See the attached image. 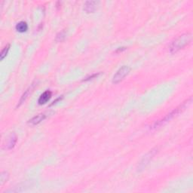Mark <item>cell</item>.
<instances>
[{"mask_svg":"<svg viewBox=\"0 0 193 193\" xmlns=\"http://www.w3.org/2000/svg\"><path fill=\"white\" fill-rule=\"evenodd\" d=\"M130 68L128 66H122L119 68L118 71L115 73L113 78V82L114 84H118L124 79L130 73Z\"/></svg>","mask_w":193,"mask_h":193,"instance_id":"cell-3","label":"cell"},{"mask_svg":"<svg viewBox=\"0 0 193 193\" xmlns=\"http://www.w3.org/2000/svg\"><path fill=\"white\" fill-rule=\"evenodd\" d=\"M9 48H10V45H7L3 49V51H1V54H0V59H1V60H3V59L6 57V55L9 51Z\"/></svg>","mask_w":193,"mask_h":193,"instance_id":"cell-12","label":"cell"},{"mask_svg":"<svg viewBox=\"0 0 193 193\" xmlns=\"http://www.w3.org/2000/svg\"><path fill=\"white\" fill-rule=\"evenodd\" d=\"M63 96H61V97H58V98H57V99H56V100H54V101H53V102H52V104H51V105H50V106H53V105H54V104H57V103H58V102H59V101H60V100H62V99H63Z\"/></svg>","mask_w":193,"mask_h":193,"instance_id":"cell-15","label":"cell"},{"mask_svg":"<svg viewBox=\"0 0 193 193\" xmlns=\"http://www.w3.org/2000/svg\"><path fill=\"white\" fill-rule=\"evenodd\" d=\"M191 101H192V98H189V100H185V102H183V104H182L180 106L176 107V109H174L173 111L170 112V113H168V115H165V116L163 118V119H161V120L157 121V122L154 123L153 125L151 127V129H156V128H159V127L162 125H165V124H167V123L170 122V121L172 120L174 117H176V115H179V114L181 113L182 112L184 111L185 108L190 104Z\"/></svg>","mask_w":193,"mask_h":193,"instance_id":"cell-1","label":"cell"},{"mask_svg":"<svg viewBox=\"0 0 193 193\" xmlns=\"http://www.w3.org/2000/svg\"><path fill=\"white\" fill-rule=\"evenodd\" d=\"M98 3L96 1H88L84 3V10L86 13H93L96 11Z\"/></svg>","mask_w":193,"mask_h":193,"instance_id":"cell-6","label":"cell"},{"mask_svg":"<svg viewBox=\"0 0 193 193\" xmlns=\"http://www.w3.org/2000/svg\"><path fill=\"white\" fill-rule=\"evenodd\" d=\"M157 151H158L157 149H154V150H150V152H149V153H147V155L146 156H144V158H143V159H142V161H141L140 163V165H139L140 170H143V168H146V165L149 164V162H150V160L153 158V156L155 155Z\"/></svg>","mask_w":193,"mask_h":193,"instance_id":"cell-4","label":"cell"},{"mask_svg":"<svg viewBox=\"0 0 193 193\" xmlns=\"http://www.w3.org/2000/svg\"><path fill=\"white\" fill-rule=\"evenodd\" d=\"M16 30L19 33H24L28 29V24L27 23V22L25 21H21L16 25L15 27Z\"/></svg>","mask_w":193,"mask_h":193,"instance_id":"cell-10","label":"cell"},{"mask_svg":"<svg viewBox=\"0 0 193 193\" xmlns=\"http://www.w3.org/2000/svg\"><path fill=\"white\" fill-rule=\"evenodd\" d=\"M100 73H94V74H92V75H91V76H88V77H87V78H86V79H84L83 81H84V82H87V81H89V80L94 79L97 78V77H98L99 76H100Z\"/></svg>","mask_w":193,"mask_h":193,"instance_id":"cell-14","label":"cell"},{"mask_svg":"<svg viewBox=\"0 0 193 193\" xmlns=\"http://www.w3.org/2000/svg\"><path fill=\"white\" fill-rule=\"evenodd\" d=\"M191 40H192V35L190 33H185L178 36L170 44V48H169L170 52L171 54H175L180 49L186 46L191 42Z\"/></svg>","mask_w":193,"mask_h":193,"instance_id":"cell-2","label":"cell"},{"mask_svg":"<svg viewBox=\"0 0 193 193\" xmlns=\"http://www.w3.org/2000/svg\"><path fill=\"white\" fill-rule=\"evenodd\" d=\"M47 116L48 115L46 113L38 114V115H36V116L33 118L32 119H30V120L29 121V123L30 124H32V125H36V124H39V123L41 122L42 121H43L44 119H46Z\"/></svg>","mask_w":193,"mask_h":193,"instance_id":"cell-8","label":"cell"},{"mask_svg":"<svg viewBox=\"0 0 193 193\" xmlns=\"http://www.w3.org/2000/svg\"><path fill=\"white\" fill-rule=\"evenodd\" d=\"M36 86H37V82H35L32 84H30V86H29V87L27 88V90H26L25 92L23 93V95L21 96V99H20V100H19V104H18V106H20L22 104H23V103H24V101L27 100V97H28L29 95H30V94L32 93L33 91V90L35 89V88H36Z\"/></svg>","mask_w":193,"mask_h":193,"instance_id":"cell-5","label":"cell"},{"mask_svg":"<svg viewBox=\"0 0 193 193\" xmlns=\"http://www.w3.org/2000/svg\"><path fill=\"white\" fill-rule=\"evenodd\" d=\"M51 94H51V91H49V90L45 91L42 94H41V96H40L39 98H38V104H39V105H42V104H46L48 101L51 99Z\"/></svg>","mask_w":193,"mask_h":193,"instance_id":"cell-7","label":"cell"},{"mask_svg":"<svg viewBox=\"0 0 193 193\" xmlns=\"http://www.w3.org/2000/svg\"><path fill=\"white\" fill-rule=\"evenodd\" d=\"M17 136H16L15 134L13 133L8 138V143H7V148H8V150H12V148H14L16 143H17Z\"/></svg>","mask_w":193,"mask_h":193,"instance_id":"cell-9","label":"cell"},{"mask_svg":"<svg viewBox=\"0 0 193 193\" xmlns=\"http://www.w3.org/2000/svg\"><path fill=\"white\" fill-rule=\"evenodd\" d=\"M126 49V48H119L117 49L116 51H115V52L119 53V52H122V51H124Z\"/></svg>","mask_w":193,"mask_h":193,"instance_id":"cell-16","label":"cell"},{"mask_svg":"<svg viewBox=\"0 0 193 193\" xmlns=\"http://www.w3.org/2000/svg\"><path fill=\"white\" fill-rule=\"evenodd\" d=\"M9 177L8 175V172H3L1 174V177H0V183H1V185H3L5 182H7Z\"/></svg>","mask_w":193,"mask_h":193,"instance_id":"cell-11","label":"cell"},{"mask_svg":"<svg viewBox=\"0 0 193 193\" xmlns=\"http://www.w3.org/2000/svg\"><path fill=\"white\" fill-rule=\"evenodd\" d=\"M66 37V29H63L57 35L56 40L58 42H62Z\"/></svg>","mask_w":193,"mask_h":193,"instance_id":"cell-13","label":"cell"}]
</instances>
